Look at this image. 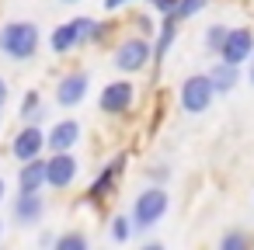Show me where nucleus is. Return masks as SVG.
I'll return each instance as SVG.
<instances>
[{
    "label": "nucleus",
    "mask_w": 254,
    "mask_h": 250,
    "mask_svg": "<svg viewBox=\"0 0 254 250\" xmlns=\"http://www.w3.org/2000/svg\"><path fill=\"white\" fill-rule=\"evenodd\" d=\"M223 35H226V28H223V25H209V32H205V46H209V49H219Z\"/></svg>",
    "instance_id": "22"
},
{
    "label": "nucleus",
    "mask_w": 254,
    "mask_h": 250,
    "mask_svg": "<svg viewBox=\"0 0 254 250\" xmlns=\"http://www.w3.org/2000/svg\"><path fill=\"white\" fill-rule=\"evenodd\" d=\"M174 35H178V21H174V18H167V21H164V28H160V39H157V46H153V63H164V56H167V49H171Z\"/></svg>",
    "instance_id": "16"
},
{
    "label": "nucleus",
    "mask_w": 254,
    "mask_h": 250,
    "mask_svg": "<svg viewBox=\"0 0 254 250\" xmlns=\"http://www.w3.org/2000/svg\"><path fill=\"white\" fill-rule=\"evenodd\" d=\"M153 7H157L160 14H167V18H171V14H174V7H178V0H153Z\"/></svg>",
    "instance_id": "23"
},
{
    "label": "nucleus",
    "mask_w": 254,
    "mask_h": 250,
    "mask_svg": "<svg viewBox=\"0 0 254 250\" xmlns=\"http://www.w3.org/2000/svg\"><path fill=\"white\" fill-rule=\"evenodd\" d=\"M56 250H87V236L84 233H66L56 240Z\"/></svg>",
    "instance_id": "18"
},
{
    "label": "nucleus",
    "mask_w": 254,
    "mask_h": 250,
    "mask_svg": "<svg viewBox=\"0 0 254 250\" xmlns=\"http://www.w3.org/2000/svg\"><path fill=\"white\" fill-rule=\"evenodd\" d=\"M129 233H132V219L115 215V219H112V236H115L119 243H126V240H129Z\"/></svg>",
    "instance_id": "19"
},
{
    "label": "nucleus",
    "mask_w": 254,
    "mask_h": 250,
    "mask_svg": "<svg viewBox=\"0 0 254 250\" xmlns=\"http://www.w3.org/2000/svg\"><path fill=\"white\" fill-rule=\"evenodd\" d=\"M42 212H46V201H42L39 191H18V201H14V222L32 226V222L42 219Z\"/></svg>",
    "instance_id": "12"
},
{
    "label": "nucleus",
    "mask_w": 254,
    "mask_h": 250,
    "mask_svg": "<svg viewBox=\"0 0 254 250\" xmlns=\"http://www.w3.org/2000/svg\"><path fill=\"white\" fill-rule=\"evenodd\" d=\"M0 122H4V115H0Z\"/></svg>",
    "instance_id": "30"
},
{
    "label": "nucleus",
    "mask_w": 254,
    "mask_h": 250,
    "mask_svg": "<svg viewBox=\"0 0 254 250\" xmlns=\"http://www.w3.org/2000/svg\"><path fill=\"white\" fill-rule=\"evenodd\" d=\"M21 115H25V118H28V115H35V118L42 115V111H39V94H35V91L25 94V101H21Z\"/></svg>",
    "instance_id": "21"
},
{
    "label": "nucleus",
    "mask_w": 254,
    "mask_h": 250,
    "mask_svg": "<svg viewBox=\"0 0 254 250\" xmlns=\"http://www.w3.org/2000/svg\"><path fill=\"white\" fill-rule=\"evenodd\" d=\"M167 205H171V198H167L164 188H146V191H139L136 201H132V226H136V229L157 226V222L167 215Z\"/></svg>",
    "instance_id": "2"
},
{
    "label": "nucleus",
    "mask_w": 254,
    "mask_h": 250,
    "mask_svg": "<svg viewBox=\"0 0 254 250\" xmlns=\"http://www.w3.org/2000/svg\"><path fill=\"white\" fill-rule=\"evenodd\" d=\"M42 184H46V160L42 156L25 160V167L18 170V191H39Z\"/></svg>",
    "instance_id": "13"
},
{
    "label": "nucleus",
    "mask_w": 254,
    "mask_h": 250,
    "mask_svg": "<svg viewBox=\"0 0 254 250\" xmlns=\"http://www.w3.org/2000/svg\"><path fill=\"white\" fill-rule=\"evenodd\" d=\"M42 146H46V132L39 129V125H28V129H21L18 136H14V143H11V153L25 163V160H32V156H39L42 153Z\"/></svg>",
    "instance_id": "11"
},
{
    "label": "nucleus",
    "mask_w": 254,
    "mask_h": 250,
    "mask_svg": "<svg viewBox=\"0 0 254 250\" xmlns=\"http://www.w3.org/2000/svg\"><path fill=\"white\" fill-rule=\"evenodd\" d=\"M87 73H66L60 84H56V104L60 108H73L87 98Z\"/></svg>",
    "instance_id": "9"
},
{
    "label": "nucleus",
    "mask_w": 254,
    "mask_h": 250,
    "mask_svg": "<svg viewBox=\"0 0 254 250\" xmlns=\"http://www.w3.org/2000/svg\"><path fill=\"white\" fill-rule=\"evenodd\" d=\"M98 35H101V28H98L91 18H73V21L60 25V28L49 35V46H53V52H70L80 39H98Z\"/></svg>",
    "instance_id": "3"
},
{
    "label": "nucleus",
    "mask_w": 254,
    "mask_h": 250,
    "mask_svg": "<svg viewBox=\"0 0 254 250\" xmlns=\"http://www.w3.org/2000/svg\"><path fill=\"white\" fill-rule=\"evenodd\" d=\"M122 167H126V156L119 153V156H115V160H112V163H108V167L101 170V177H98V181H94V184L87 188V198H91V201H101V198H105V191H108V188H112V184L119 181Z\"/></svg>",
    "instance_id": "14"
},
{
    "label": "nucleus",
    "mask_w": 254,
    "mask_h": 250,
    "mask_svg": "<svg viewBox=\"0 0 254 250\" xmlns=\"http://www.w3.org/2000/svg\"><path fill=\"white\" fill-rule=\"evenodd\" d=\"M132 98H136V91H132L129 80H112V84L101 91V111H108V115H122V111H129Z\"/></svg>",
    "instance_id": "8"
},
{
    "label": "nucleus",
    "mask_w": 254,
    "mask_h": 250,
    "mask_svg": "<svg viewBox=\"0 0 254 250\" xmlns=\"http://www.w3.org/2000/svg\"><path fill=\"white\" fill-rule=\"evenodd\" d=\"M35 49H39V25H32V21L0 25V52L7 59H32Z\"/></svg>",
    "instance_id": "1"
},
{
    "label": "nucleus",
    "mask_w": 254,
    "mask_h": 250,
    "mask_svg": "<svg viewBox=\"0 0 254 250\" xmlns=\"http://www.w3.org/2000/svg\"><path fill=\"white\" fill-rule=\"evenodd\" d=\"M205 7V0H178V7H174V21H185V18H191V14H198Z\"/></svg>",
    "instance_id": "17"
},
{
    "label": "nucleus",
    "mask_w": 254,
    "mask_h": 250,
    "mask_svg": "<svg viewBox=\"0 0 254 250\" xmlns=\"http://www.w3.org/2000/svg\"><path fill=\"white\" fill-rule=\"evenodd\" d=\"M247 63H251V70H247V77H251V84H254V52H251V59H247Z\"/></svg>",
    "instance_id": "26"
},
{
    "label": "nucleus",
    "mask_w": 254,
    "mask_h": 250,
    "mask_svg": "<svg viewBox=\"0 0 254 250\" xmlns=\"http://www.w3.org/2000/svg\"><path fill=\"white\" fill-rule=\"evenodd\" d=\"M77 143H80V122H73V118H63V122H56V125L49 129V136H46V146H49L53 153L73 150Z\"/></svg>",
    "instance_id": "10"
},
{
    "label": "nucleus",
    "mask_w": 254,
    "mask_h": 250,
    "mask_svg": "<svg viewBox=\"0 0 254 250\" xmlns=\"http://www.w3.org/2000/svg\"><path fill=\"white\" fill-rule=\"evenodd\" d=\"M77 170H80V163H77V156H73L70 150L53 153V156L46 160V184H49V188H70L73 177H77Z\"/></svg>",
    "instance_id": "7"
},
{
    "label": "nucleus",
    "mask_w": 254,
    "mask_h": 250,
    "mask_svg": "<svg viewBox=\"0 0 254 250\" xmlns=\"http://www.w3.org/2000/svg\"><path fill=\"white\" fill-rule=\"evenodd\" d=\"M216 52H219L223 63L244 66V63L251 59V52H254V32H251V28H230V32L223 35V42H219Z\"/></svg>",
    "instance_id": "5"
},
{
    "label": "nucleus",
    "mask_w": 254,
    "mask_h": 250,
    "mask_svg": "<svg viewBox=\"0 0 254 250\" xmlns=\"http://www.w3.org/2000/svg\"><path fill=\"white\" fill-rule=\"evenodd\" d=\"M150 59H153V46H150L146 39H139V35L126 39V42L115 49V66H119L122 73H136V70H143Z\"/></svg>",
    "instance_id": "6"
},
{
    "label": "nucleus",
    "mask_w": 254,
    "mask_h": 250,
    "mask_svg": "<svg viewBox=\"0 0 254 250\" xmlns=\"http://www.w3.org/2000/svg\"><path fill=\"white\" fill-rule=\"evenodd\" d=\"M212 98H216V91H212L209 73H195V77H188V80L181 84V108H185L188 115H202V111H209Z\"/></svg>",
    "instance_id": "4"
},
{
    "label": "nucleus",
    "mask_w": 254,
    "mask_h": 250,
    "mask_svg": "<svg viewBox=\"0 0 254 250\" xmlns=\"http://www.w3.org/2000/svg\"><path fill=\"white\" fill-rule=\"evenodd\" d=\"M101 4H105L108 11H115V7H122V4H126V0H101Z\"/></svg>",
    "instance_id": "25"
},
{
    "label": "nucleus",
    "mask_w": 254,
    "mask_h": 250,
    "mask_svg": "<svg viewBox=\"0 0 254 250\" xmlns=\"http://www.w3.org/2000/svg\"><path fill=\"white\" fill-rule=\"evenodd\" d=\"M209 80H212V91H216V94H230V91L237 87L240 73H237L233 63H223V59H219V63L209 70Z\"/></svg>",
    "instance_id": "15"
},
{
    "label": "nucleus",
    "mask_w": 254,
    "mask_h": 250,
    "mask_svg": "<svg viewBox=\"0 0 254 250\" xmlns=\"http://www.w3.org/2000/svg\"><path fill=\"white\" fill-rule=\"evenodd\" d=\"M4 101H7V80L0 77V108H4Z\"/></svg>",
    "instance_id": "24"
},
{
    "label": "nucleus",
    "mask_w": 254,
    "mask_h": 250,
    "mask_svg": "<svg viewBox=\"0 0 254 250\" xmlns=\"http://www.w3.org/2000/svg\"><path fill=\"white\" fill-rule=\"evenodd\" d=\"M219 247H223V250H244V247H247V233H226V236L219 240Z\"/></svg>",
    "instance_id": "20"
},
{
    "label": "nucleus",
    "mask_w": 254,
    "mask_h": 250,
    "mask_svg": "<svg viewBox=\"0 0 254 250\" xmlns=\"http://www.w3.org/2000/svg\"><path fill=\"white\" fill-rule=\"evenodd\" d=\"M4 195H7V184H4V177H0V201H4Z\"/></svg>",
    "instance_id": "27"
},
{
    "label": "nucleus",
    "mask_w": 254,
    "mask_h": 250,
    "mask_svg": "<svg viewBox=\"0 0 254 250\" xmlns=\"http://www.w3.org/2000/svg\"><path fill=\"white\" fill-rule=\"evenodd\" d=\"M0 233H4V222H0Z\"/></svg>",
    "instance_id": "29"
},
{
    "label": "nucleus",
    "mask_w": 254,
    "mask_h": 250,
    "mask_svg": "<svg viewBox=\"0 0 254 250\" xmlns=\"http://www.w3.org/2000/svg\"><path fill=\"white\" fill-rule=\"evenodd\" d=\"M63 4H77V0H63Z\"/></svg>",
    "instance_id": "28"
}]
</instances>
